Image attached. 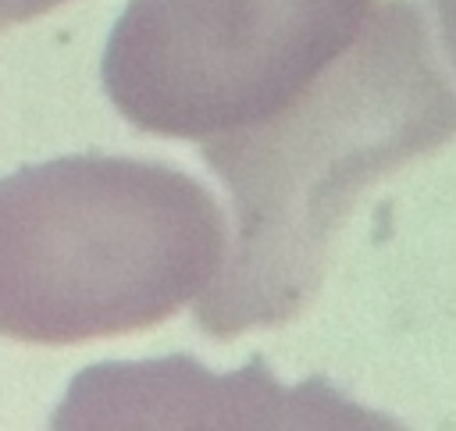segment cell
<instances>
[{
	"instance_id": "6da1fadb",
	"label": "cell",
	"mask_w": 456,
	"mask_h": 431,
	"mask_svg": "<svg viewBox=\"0 0 456 431\" xmlns=\"http://www.w3.org/2000/svg\"><path fill=\"white\" fill-rule=\"evenodd\" d=\"M456 103L428 14L374 4L360 36L264 121L200 139L235 207V242L196 296V328L235 338L306 310L356 196L452 139Z\"/></svg>"
},
{
	"instance_id": "7a4b0ae2",
	"label": "cell",
	"mask_w": 456,
	"mask_h": 431,
	"mask_svg": "<svg viewBox=\"0 0 456 431\" xmlns=\"http://www.w3.org/2000/svg\"><path fill=\"white\" fill-rule=\"evenodd\" d=\"M228 224L164 160L71 153L0 178V335L71 346L167 321L221 271Z\"/></svg>"
},
{
	"instance_id": "3957f363",
	"label": "cell",
	"mask_w": 456,
	"mask_h": 431,
	"mask_svg": "<svg viewBox=\"0 0 456 431\" xmlns=\"http://www.w3.org/2000/svg\"><path fill=\"white\" fill-rule=\"evenodd\" d=\"M378 0H128L103 50V93L139 132L210 139L299 96Z\"/></svg>"
},
{
	"instance_id": "277c9868",
	"label": "cell",
	"mask_w": 456,
	"mask_h": 431,
	"mask_svg": "<svg viewBox=\"0 0 456 431\" xmlns=\"http://www.w3.org/2000/svg\"><path fill=\"white\" fill-rule=\"evenodd\" d=\"M392 427L395 420L310 378L274 381L253 356L235 374H210L192 356L86 367L53 413V427Z\"/></svg>"
},
{
	"instance_id": "5b68a950",
	"label": "cell",
	"mask_w": 456,
	"mask_h": 431,
	"mask_svg": "<svg viewBox=\"0 0 456 431\" xmlns=\"http://www.w3.org/2000/svg\"><path fill=\"white\" fill-rule=\"evenodd\" d=\"M61 4H68V0H0V28L32 21V18H39Z\"/></svg>"
}]
</instances>
